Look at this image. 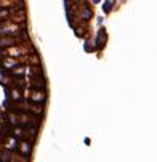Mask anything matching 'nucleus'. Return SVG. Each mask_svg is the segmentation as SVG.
<instances>
[{"label":"nucleus","instance_id":"obj_1","mask_svg":"<svg viewBox=\"0 0 157 162\" xmlns=\"http://www.w3.org/2000/svg\"><path fill=\"white\" fill-rule=\"evenodd\" d=\"M18 40L15 37H5V39H0V47H11V45H16Z\"/></svg>","mask_w":157,"mask_h":162},{"label":"nucleus","instance_id":"obj_2","mask_svg":"<svg viewBox=\"0 0 157 162\" xmlns=\"http://www.w3.org/2000/svg\"><path fill=\"white\" fill-rule=\"evenodd\" d=\"M19 149L23 151L24 156H29V154H31V143H27V141L19 143Z\"/></svg>","mask_w":157,"mask_h":162},{"label":"nucleus","instance_id":"obj_3","mask_svg":"<svg viewBox=\"0 0 157 162\" xmlns=\"http://www.w3.org/2000/svg\"><path fill=\"white\" fill-rule=\"evenodd\" d=\"M32 100H35V101H44V100H45L44 91H35V95H32Z\"/></svg>","mask_w":157,"mask_h":162},{"label":"nucleus","instance_id":"obj_4","mask_svg":"<svg viewBox=\"0 0 157 162\" xmlns=\"http://www.w3.org/2000/svg\"><path fill=\"white\" fill-rule=\"evenodd\" d=\"M10 16V11L8 10H0V19H7Z\"/></svg>","mask_w":157,"mask_h":162},{"label":"nucleus","instance_id":"obj_5","mask_svg":"<svg viewBox=\"0 0 157 162\" xmlns=\"http://www.w3.org/2000/svg\"><path fill=\"white\" fill-rule=\"evenodd\" d=\"M0 160H10V154L5 151V153H0Z\"/></svg>","mask_w":157,"mask_h":162},{"label":"nucleus","instance_id":"obj_6","mask_svg":"<svg viewBox=\"0 0 157 162\" xmlns=\"http://www.w3.org/2000/svg\"><path fill=\"white\" fill-rule=\"evenodd\" d=\"M11 97L15 98V100H19V98H21V95H19L18 90H13V91H11Z\"/></svg>","mask_w":157,"mask_h":162},{"label":"nucleus","instance_id":"obj_7","mask_svg":"<svg viewBox=\"0 0 157 162\" xmlns=\"http://www.w3.org/2000/svg\"><path fill=\"white\" fill-rule=\"evenodd\" d=\"M98 45H99V47L103 45V32H99V37H98Z\"/></svg>","mask_w":157,"mask_h":162}]
</instances>
